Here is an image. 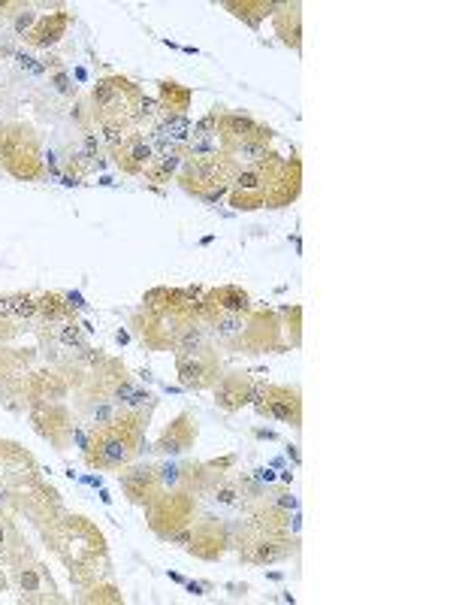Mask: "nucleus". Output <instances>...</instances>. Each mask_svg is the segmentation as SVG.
Returning <instances> with one entry per match:
<instances>
[{
	"label": "nucleus",
	"instance_id": "f03ea898",
	"mask_svg": "<svg viewBox=\"0 0 453 605\" xmlns=\"http://www.w3.org/2000/svg\"><path fill=\"white\" fill-rule=\"evenodd\" d=\"M43 539L52 554L64 563L76 587H85L109 572V551L100 527L85 515L61 512L55 521L43 527Z\"/></svg>",
	"mask_w": 453,
	"mask_h": 605
},
{
	"label": "nucleus",
	"instance_id": "2f4dec72",
	"mask_svg": "<svg viewBox=\"0 0 453 605\" xmlns=\"http://www.w3.org/2000/svg\"><path fill=\"white\" fill-rule=\"evenodd\" d=\"M191 137H212V140H218V109H212L200 121H194Z\"/></svg>",
	"mask_w": 453,
	"mask_h": 605
},
{
	"label": "nucleus",
	"instance_id": "ddd939ff",
	"mask_svg": "<svg viewBox=\"0 0 453 605\" xmlns=\"http://www.w3.org/2000/svg\"><path fill=\"white\" fill-rule=\"evenodd\" d=\"M251 406L257 409L260 418H272V421L290 424L293 430L302 427V391H299L296 385L254 382Z\"/></svg>",
	"mask_w": 453,
	"mask_h": 605
},
{
	"label": "nucleus",
	"instance_id": "f704fd0d",
	"mask_svg": "<svg viewBox=\"0 0 453 605\" xmlns=\"http://www.w3.org/2000/svg\"><path fill=\"white\" fill-rule=\"evenodd\" d=\"M257 439H278L272 430H257Z\"/></svg>",
	"mask_w": 453,
	"mask_h": 605
},
{
	"label": "nucleus",
	"instance_id": "0eeeda50",
	"mask_svg": "<svg viewBox=\"0 0 453 605\" xmlns=\"http://www.w3.org/2000/svg\"><path fill=\"white\" fill-rule=\"evenodd\" d=\"M0 170L16 182H43L49 176L40 137L25 121L0 125Z\"/></svg>",
	"mask_w": 453,
	"mask_h": 605
},
{
	"label": "nucleus",
	"instance_id": "1a4fd4ad",
	"mask_svg": "<svg viewBox=\"0 0 453 605\" xmlns=\"http://www.w3.org/2000/svg\"><path fill=\"white\" fill-rule=\"evenodd\" d=\"M200 512V494L191 488H176V491H161L155 500L145 506V524L161 542H167L173 533L185 530Z\"/></svg>",
	"mask_w": 453,
	"mask_h": 605
},
{
	"label": "nucleus",
	"instance_id": "473e14b6",
	"mask_svg": "<svg viewBox=\"0 0 453 605\" xmlns=\"http://www.w3.org/2000/svg\"><path fill=\"white\" fill-rule=\"evenodd\" d=\"M37 13L31 10V7H22L19 13H16V19H13V31H16V37H28L31 34V28L37 25Z\"/></svg>",
	"mask_w": 453,
	"mask_h": 605
},
{
	"label": "nucleus",
	"instance_id": "6ab92c4d",
	"mask_svg": "<svg viewBox=\"0 0 453 605\" xmlns=\"http://www.w3.org/2000/svg\"><path fill=\"white\" fill-rule=\"evenodd\" d=\"M118 484H121V494H124L133 506H142V509L161 494V484H158L155 466L127 463V466H121V472H118Z\"/></svg>",
	"mask_w": 453,
	"mask_h": 605
},
{
	"label": "nucleus",
	"instance_id": "b1692460",
	"mask_svg": "<svg viewBox=\"0 0 453 605\" xmlns=\"http://www.w3.org/2000/svg\"><path fill=\"white\" fill-rule=\"evenodd\" d=\"M272 25H275V37L284 46H290L293 52L302 49V7L299 4H275Z\"/></svg>",
	"mask_w": 453,
	"mask_h": 605
},
{
	"label": "nucleus",
	"instance_id": "f257e3e1",
	"mask_svg": "<svg viewBox=\"0 0 453 605\" xmlns=\"http://www.w3.org/2000/svg\"><path fill=\"white\" fill-rule=\"evenodd\" d=\"M299 191H302V164L296 158H281L278 152H269L257 164L239 167L227 203L236 212L284 209L296 203Z\"/></svg>",
	"mask_w": 453,
	"mask_h": 605
},
{
	"label": "nucleus",
	"instance_id": "e433bc0d",
	"mask_svg": "<svg viewBox=\"0 0 453 605\" xmlns=\"http://www.w3.org/2000/svg\"><path fill=\"white\" fill-rule=\"evenodd\" d=\"M4 587H7V578H4V575H0V593H4Z\"/></svg>",
	"mask_w": 453,
	"mask_h": 605
},
{
	"label": "nucleus",
	"instance_id": "20e7f679",
	"mask_svg": "<svg viewBox=\"0 0 453 605\" xmlns=\"http://www.w3.org/2000/svg\"><path fill=\"white\" fill-rule=\"evenodd\" d=\"M200 300L203 288H170L164 306L139 309L130 327L148 351H173L179 333L200 318Z\"/></svg>",
	"mask_w": 453,
	"mask_h": 605
},
{
	"label": "nucleus",
	"instance_id": "c756f323",
	"mask_svg": "<svg viewBox=\"0 0 453 605\" xmlns=\"http://www.w3.org/2000/svg\"><path fill=\"white\" fill-rule=\"evenodd\" d=\"M82 602H109V605H118L124 602L121 590L109 581V578H97L91 584L82 587Z\"/></svg>",
	"mask_w": 453,
	"mask_h": 605
},
{
	"label": "nucleus",
	"instance_id": "4be33fe9",
	"mask_svg": "<svg viewBox=\"0 0 453 605\" xmlns=\"http://www.w3.org/2000/svg\"><path fill=\"white\" fill-rule=\"evenodd\" d=\"M70 25H73V13H67V10L46 13V16L37 19V25H34L31 34L25 37V43L34 46V49H52V46H58V43L67 37Z\"/></svg>",
	"mask_w": 453,
	"mask_h": 605
},
{
	"label": "nucleus",
	"instance_id": "2eb2a0df",
	"mask_svg": "<svg viewBox=\"0 0 453 605\" xmlns=\"http://www.w3.org/2000/svg\"><path fill=\"white\" fill-rule=\"evenodd\" d=\"M31 421H34V430L49 439L58 451H70V445L76 442V421H73V412L58 403V400H40L31 406Z\"/></svg>",
	"mask_w": 453,
	"mask_h": 605
},
{
	"label": "nucleus",
	"instance_id": "c9c22d12",
	"mask_svg": "<svg viewBox=\"0 0 453 605\" xmlns=\"http://www.w3.org/2000/svg\"><path fill=\"white\" fill-rule=\"evenodd\" d=\"M188 590H191V593H197V596H203V590H206V587H203V584H194V581H191V584H188Z\"/></svg>",
	"mask_w": 453,
	"mask_h": 605
},
{
	"label": "nucleus",
	"instance_id": "423d86ee",
	"mask_svg": "<svg viewBox=\"0 0 453 605\" xmlns=\"http://www.w3.org/2000/svg\"><path fill=\"white\" fill-rule=\"evenodd\" d=\"M145 91L139 88V82L127 79V76H103L91 85L88 94V112H91V125H127V128H139V103H142Z\"/></svg>",
	"mask_w": 453,
	"mask_h": 605
},
{
	"label": "nucleus",
	"instance_id": "dca6fc26",
	"mask_svg": "<svg viewBox=\"0 0 453 605\" xmlns=\"http://www.w3.org/2000/svg\"><path fill=\"white\" fill-rule=\"evenodd\" d=\"M176 376H179V385L185 391H209L215 388V382L221 379V357H218V348L209 345L197 354H179L176 357Z\"/></svg>",
	"mask_w": 453,
	"mask_h": 605
},
{
	"label": "nucleus",
	"instance_id": "bb28decb",
	"mask_svg": "<svg viewBox=\"0 0 453 605\" xmlns=\"http://www.w3.org/2000/svg\"><path fill=\"white\" fill-rule=\"evenodd\" d=\"M76 318V309L70 306L67 294H58V291H49V294H40L37 297V321L55 327L61 321H70Z\"/></svg>",
	"mask_w": 453,
	"mask_h": 605
},
{
	"label": "nucleus",
	"instance_id": "72a5a7b5",
	"mask_svg": "<svg viewBox=\"0 0 453 605\" xmlns=\"http://www.w3.org/2000/svg\"><path fill=\"white\" fill-rule=\"evenodd\" d=\"M49 79H52V85H55V88H58L61 94H67V97H76V85L70 82V76H67V73H64L61 67H58V70H52V76H49Z\"/></svg>",
	"mask_w": 453,
	"mask_h": 605
},
{
	"label": "nucleus",
	"instance_id": "5701e85b",
	"mask_svg": "<svg viewBox=\"0 0 453 605\" xmlns=\"http://www.w3.org/2000/svg\"><path fill=\"white\" fill-rule=\"evenodd\" d=\"M185 164V146H167L161 152H155V158H151V164L145 167V182L151 185H167L179 176Z\"/></svg>",
	"mask_w": 453,
	"mask_h": 605
},
{
	"label": "nucleus",
	"instance_id": "f8f14e48",
	"mask_svg": "<svg viewBox=\"0 0 453 605\" xmlns=\"http://www.w3.org/2000/svg\"><path fill=\"white\" fill-rule=\"evenodd\" d=\"M10 569V581L16 584V590L22 593L19 599L22 602H31V605H58L61 602V593H58V584L49 572V566L31 554H25L22 560H16Z\"/></svg>",
	"mask_w": 453,
	"mask_h": 605
},
{
	"label": "nucleus",
	"instance_id": "7c9ffc66",
	"mask_svg": "<svg viewBox=\"0 0 453 605\" xmlns=\"http://www.w3.org/2000/svg\"><path fill=\"white\" fill-rule=\"evenodd\" d=\"M155 472H158L161 491H176V488H185V484H188L185 463H161V466H155Z\"/></svg>",
	"mask_w": 453,
	"mask_h": 605
},
{
	"label": "nucleus",
	"instance_id": "9d476101",
	"mask_svg": "<svg viewBox=\"0 0 453 605\" xmlns=\"http://www.w3.org/2000/svg\"><path fill=\"white\" fill-rule=\"evenodd\" d=\"M167 542L176 548H185L191 557H197L203 563H215L230 548V530L221 518L209 515V518H194L185 530L173 533Z\"/></svg>",
	"mask_w": 453,
	"mask_h": 605
},
{
	"label": "nucleus",
	"instance_id": "aec40b11",
	"mask_svg": "<svg viewBox=\"0 0 453 605\" xmlns=\"http://www.w3.org/2000/svg\"><path fill=\"white\" fill-rule=\"evenodd\" d=\"M215 406L227 415L242 412L251 403V391H254V376L245 370H230L221 373V379L215 382Z\"/></svg>",
	"mask_w": 453,
	"mask_h": 605
},
{
	"label": "nucleus",
	"instance_id": "6e6552de",
	"mask_svg": "<svg viewBox=\"0 0 453 605\" xmlns=\"http://www.w3.org/2000/svg\"><path fill=\"white\" fill-rule=\"evenodd\" d=\"M239 173V164L227 152H215L206 158H185L176 182L185 194L203 203H221L230 194V185Z\"/></svg>",
	"mask_w": 453,
	"mask_h": 605
},
{
	"label": "nucleus",
	"instance_id": "393cba45",
	"mask_svg": "<svg viewBox=\"0 0 453 605\" xmlns=\"http://www.w3.org/2000/svg\"><path fill=\"white\" fill-rule=\"evenodd\" d=\"M25 554H31L22 530H19V521L16 515L10 512H0V563L4 566H13L16 560H22Z\"/></svg>",
	"mask_w": 453,
	"mask_h": 605
},
{
	"label": "nucleus",
	"instance_id": "4468645a",
	"mask_svg": "<svg viewBox=\"0 0 453 605\" xmlns=\"http://www.w3.org/2000/svg\"><path fill=\"white\" fill-rule=\"evenodd\" d=\"M37 478H40V466H37L34 454L25 451L19 442L0 439V488H7L16 497V509H19L22 491Z\"/></svg>",
	"mask_w": 453,
	"mask_h": 605
},
{
	"label": "nucleus",
	"instance_id": "9b49d317",
	"mask_svg": "<svg viewBox=\"0 0 453 605\" xmlns=\"http://www.w3.org/2000/svg\"><path fill=\"white\" fill-rule=\"evenodd\" d=\"M236 551H239V560L248 566H272L296 554V539L290 533H272L254 524H245L236 539Z\"/></svg>",
	"mask_w": 453,
	"mask_h": 605
},
{
	"label": "nucleus",
	"instance_id": "412c9836",
	"mask_svg": "<svg viewBox=\"0 0 453 605\" xmlns=\"http://www.w3.org/2000/svg\"><path fill=\"white\" fill-rule=\"evenodd\" d=\"M112 155V164L124 173V176H142L145 167L151 164V158H155V146L148 143L145 134L133 131L118 149L109 152Z\"/></svg>",
	"mask_w": 453,
	"mask_h": 605
},
{
	"label": "nucleus",
	"instance_id": "cd10ccee",
	"mask_svg": "<svg viewBox=\"0 0 453 605\" xmlns=\"http://www.w3.org/2000/svg\"><path fill=\"white\" fill-rule=\"evenodd\" d=\"M224 10H230L236 19H242L248 28H260V22L275 13V4L269 0H224Z\"/></svg>",
	"mask_w": 453,
	"mask_h": 605
},
{
	"label": "nucleus",
	"instance_id": "c85d7f7f",
	"mask_svg": "<svg viewBox=\"0 0 453 605\" xmlns=\"http://www.w3.org/2000/svg\"><path fill=\"white\" fill-rule=\"evenodd\" d=\"M209 345H212V333H209V327L197 318V321H191V324L179 333L173 351H176V357H179V354H197V351H203V348H209Z\"/></svg>",
	"mask_w": 453,
	"mask_h": 605
},
{
	"label": "nucleus",
	"instance_id": "39448f33",
	"mask_svg": "<svg viewBox=\"0 0 453 605\" xmlns=\"http://www.w3.org/2000/svg\"><path fill=\"white\" fill-rule=\"evenodd\" d=\"M212 339L227 345L230 351L242 354H266V351H281L284 342V327L278 312H221L209 324Z\"/></svg>",
	"mask_w": 453,
	"mask_h": 605
},
{
	"label": "nucleus",
	"instance_id": "7ed1b4c3",
	"mask_svg": "<svg viewBox=\"0 0 453 605\" xmlns=\"http://www.w3.org/2000/svg\"><path fill=\"white\" fill-rule=\"evenodd\" d=\"M145 427H148V415L118 409V415L109 424L94 427L88 433V442L82 448L85 466L94 472H115L133 463L139 451L145 448Z\"/></svg>",
	"mask_w": 453,
	"mask_h": 605
},
{
	"label": "nucleus",
	"instance_id": "a211bd4d",
	"mask_svg": "<svg viewBox=\"0 0 453 605\" xmlns=\"http://www.w3.org/2000/svg\"><path fill=\"white\" fill-rule=\"evenodd\" d=\"M200 439V424L191 412H179L167 427L164 433L158 436V442L151 445V451L161 454V457H176V454H185L197 445Z\"/></svg>",
	"mask_w": 453,
	"mask_h": 605
},
{
	"label": "nucleus",
	"instance_id": "f3484780",
	"mask_svg": "<svg viewBox=\"0 0 453 605\" xmlns=\"http://www.w3.org/2000/svg\"><path fill=\"white\" fill-rule=\"evenodd\" d=\"M272 140H275V131L260 125L257 118H251L245 112L218 109V143L224 152L239 143H269L272 146Z\"/></svg>",
	"mask_w": 453,
	"mask_h": 605
},
{
	"label": "nucleus",
	"instance_id": "a878e982",
	"mask_svg": "<svg viewBox=\"0 0 453 605\" xmlns=\"http://www.w3.org/2000/svg\"><path fill=\"white\" fill-rule=\"evenodd\" d=\"M194 103V91L176 79H161L158 82V106H161V115H188Z\"/></svg>",
	"mask_w": 453,
	"mask_h": 605
}]
</instances>
